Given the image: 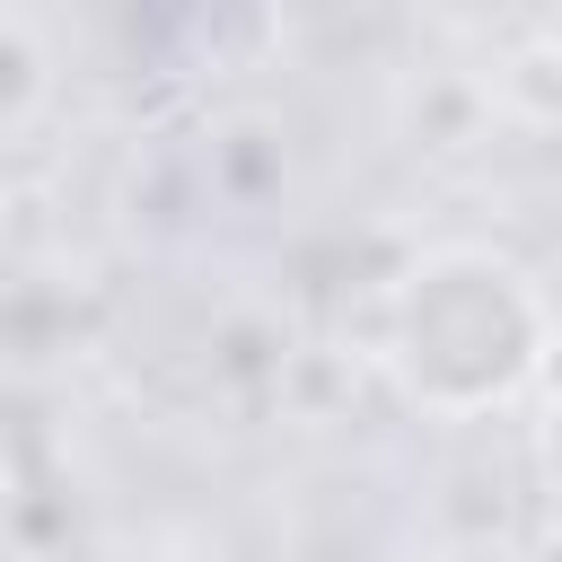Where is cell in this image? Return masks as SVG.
Instances as JSON below:
<instances>
[{
	"label": "cell",
	"instance_id": "obj_1",
	"mask_svg": "<svg viewBox=\"0 0 562 562\" xmlns=\"http://www.w3.org/2000/svg\"><path fill=\"white\" fill-rule=\"evenodd\" d=\"M553 307L544 281L501 246H430L386 290V369L404 404L439 422H483L544 378Z\"/></svg>",
	"mask_w": 562,
	"mask_h": 562
},
{
	"label": "cell",
	"instance_id": "obj_2",
	"mask_svg": "<svg viewBox=\"0 0 562 562\" xmlns=\"http://www.w3.org/2000/svg\"><path fill=\"white\" fill-rule=\"evenodd\" d=\"M44 44H35V26L26 18H9L0 9V132H18L35 105H44Z\"/></svg>",
	"mask_w": 562,
	"mask_h": 562
}]
</instances>
